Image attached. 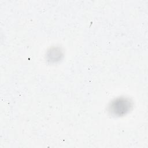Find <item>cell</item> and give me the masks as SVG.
Masks as SVG:
<instances>
[{
    "label": "cell",
    "mask_w": 148,
    "mask_h": 148,
    "mask_svg": "<svg viewBox=\"0 0 148 148\" xmlns=\"http://www.w3.org/2000/svg\"><path fill=\"white\" fill-rule=\"evenodd\" d=\"M130 107V104L128 101L125 99H118L113 102L110 106L112 112L114 114L121 115L125 113Z\"/></svg>",
    "instance_id": "1"
}]
</instances>
